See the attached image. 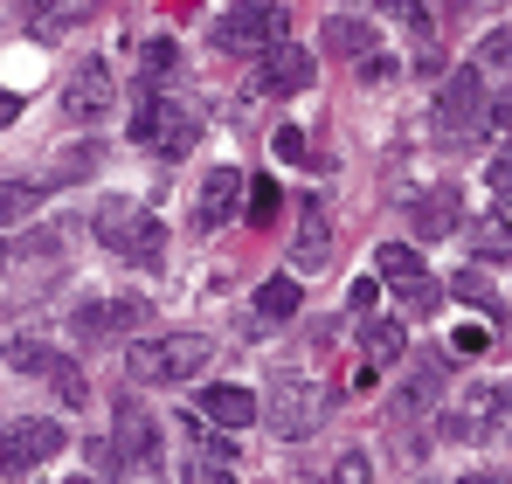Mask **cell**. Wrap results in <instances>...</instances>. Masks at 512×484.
<instances>
[{"label": "cell", "mask_w": 512, "mask_h": 484, "mask_svg": "<svg viewBox=\"0 0 512 484\" xmlns=\"http://www.w3.org/2000/svg\"><path fill=\"white\" fill-rule=\"evenodd\" d=\"M118 256H132V263H160L167 256V222H153V215H139V229L125 236Z\"/></svg>", "instance_id": "cell-23"}, {"label": "cell", "mask_w": 512, "mask_h": 484, "mask_svg": "<svg viewBox=\"0 0 512 484\" xmlns=\"http://www.w3.org/2000/svg\"><path fill=\"white\" fill-rule=\"evenodd\" d=\"M139 319H146V305H139V298H90L70 325H77L84 339H111V332H125V325H139Z\"/></svg>", "instance_id": "cell-11"}, {"label": "cell", "mask_w": 512, "mask_h": 484, "mask_svg": "<svg viewBox=\"0 0 512 484\" xmlns=\"http://www.w3.org/2000/svg\"><path fill=\"white\" fill-rule=\"evenodd\" d=\"M21 118V90H0V125H14Z\"/></svg>", "instance_id": "cell-36"}, {"label": "cell", "mask_w": 512, "mask_h": 484, "mask_svg": "<svg viewBox=\"0 0 512 484\" xmlns=\"http://www.w3.org/2000/svg\"><path fill=\"white\" fill-rule=\"evenodd\" d=\"M478 118H485V70H478V63H464V70H450L443 90H436V125H443V132H457V139H471V132H478Z\"/></svg>", "instance_id": "cell-4"}, {"label": "cell", "mask_w": 512, "mask_h": 484, "mask_svg": "<svg viewBox=\"0 0 512 484\" xmlns=\"http://www.w3.org/2000/svg\"><path fill=\"white\" fill-rule=\"evenodd\" d=\"M111 450H118V464H132V471H146L153 457H160V436H153V422L139 415L132 402H118V436H111Z\"/></svg>", "instance_id": "cell-10"}, {"label": "cell", "mask_w": 512, "mask_h": 484, "mask_svg": "<svg viewBox=\"0 0 512 484\" xmlns=\"http://www.w3.org/2000/svg\"><path fill=\"white\" fill-rule=\"evenodd\" d=\"M284 42V7H236L215 21V49H236V56H270Z\"/></svg>", "instance_id": "cell-3"}, {"label": "cell", "mask_w": 512, "mask_h": 484, "mask_svg": "<svg viewBox=\"0 0 512 484\" xmlns=\"http://www.w3.org/2000/svg\"><path fill=\"white\" fill-rule=\"evenodd\" d=\"M478 70H485V77H512V28L485 35V49H478Z\"/></svg>", "instance_id": "cell-26"}, {"label": "cell", "mask_w": 512, "mask_h": 484, "mask_svg": "<svg viewBox=\"0 0 512 484\" xmlns=\"http://www.w3.org/2000/svg\"><path fill=\"white\" fill-rule=\"evenodd\" d=\"M298 298H305V291H298V277H270V284L256 291V312H263V319H291V312H298Z\"/></svg>", "instance_id": "cell-24"}, {"label": "cell", "mask_w": 512, "mask_h": 484, "mask_svg": "<svg viewBox=\"0 0 512 484\" xmlns=\"http://www.w3.org/2000/svg\"><path fill=\"white\" fill-rule=\"evenodd\" d=\"M374 277H388L416 312H429L436 305V291H429V270H423V256L409 249V242H381V256H374Z\"/></svg>", "instance_id": "cell-6"}, {"label": "cell", "mask_w": 512, "mask_h": 484, "mask_svg": "<svg viewBox=\"0 0 512 484\" xmlns=\"http://www.w3.org/2000/svg\"><path fill=\"white\" fill-rule=\"evenodd\" d=\"M132 139L146 146V153H194V139H201V111H187V104H173V97H146L139 111H132Z\"/></svg>", "instance_id": "cell-2"}, {"label": "cell", "mask_w": 512, "mask_h": 484, "mask_svg": "<svg viewBox=\"0 0 512 484\" xmlns=\"http://www.w3.org/2000/svg\"><path fill=\"white\" fill-rule=\"evenodd\" d=\"M457 222H464V208H457V187H450V180L416 201V229H423V236H450Z\"/></svg>", "instance_id": "cell-17"}, {"label": "cell", "mask_w": 512, "mask_h": 484, "mask_svg": "<svg viewBox=\"0 0 512 484\" xmlns=\"http://www.w3.org/2000/svg\"><path fill=\"white\" fill-rule=\"evenodd\" d=\"M250 7H284V0H250Z\"/></svg>", "instance_id": "cell-39"}, {"label": "cell", "mask_w": 512, "mask_h": 484, "mask_svg": "<svg viewBox=\"0 0 512 484\" xmlns=\"http://www.w3.org/2000/svg\"><path fill=\"white\" fill-rule=\"evenodd\" d=\"M450 291H457V298H464V305H478V312H485V325H492V332H506V298H499V291H492V284H485V277H478V270H464V277H457V284H450Z\"/></svg>", "instance_id": "cell-20"}, {"label": "cell", "mask_w": 512, "mask_h": 484, "mask_svg": "<svg viewBox=\"0 0 512 484\" xmlns=\"http://www.w3.org/2000/svg\"><path fill=\"white\" fill-rule=\"evenodd\" d=\"M90 173H97V146H77L56 160V180H90Z\"/></svg>", "instance_id": "cell-31"}, {"label": "cell", "mask_w": 512, "mask_h": 484, "mask_svg": "<svg viewBox=\"0 0 512 484\" xmlns=\"http://www.w3.org/2000/svg\"><path fill=\"white\" fill-rule=\"evenodd\" d=\"M139 229V208L125 201V194H111L104 208H97V242H111V249H125V236Z\"/></svg>", "instance_id": "cell-22"}, {"label": "cell", "mask_w": 512, "mask_h": 484, "mask_svg": "<svg viewBox=\"0 0 512 484\" xmlns=\"http://www.w3.org/2000/svg\"><path fill=\"white\" fill-rule=\"evenodd\" d=\"M173 63H180L173 35H146V49H139V90H146V97H160V83L173 77Z\"/></svg>", "instance_id": "cell-18"}, {"label": "cell", "mask_w": 512, "mask_h": 484, "mask_svg": "<svg viewBox=\"0 0 512 484\" xmlns=\"http://www.w3.org/2000/svg\"><path fill=\"white\" fill-rule=\"evenodd\" d=\"M402 346H409V339H402V325H395V319L367 325V353H374V360H402Z\"/></svg>", "instance_id": "cell-27"}, {"label": "cell", "mask_w": 512, "mask_h": 484, "mask_svg": "<svg viewBox=\"0 0 512 484\" xmlns=\"http://www.w3.org/2000/svg\"><path fill=\"white\" fill-rule=\"evenodd\" d=\"M374 298H381V277H360L353 284V312H374Z\"/></svg>", "instance_id": "cell-34"}, {"label": "cell", "mask_w": 512, "mask_h": 484, "mask_svg": "<svg viewBox=\"0 0 512 484\" xmlns=\"http://www.w3.org/2000/svg\"><path fill=\"white\" fill-rule=\"evenodd\" d=\"M201 415H208L215 429H250L263 408H256L250 388H229V381H222V388H201Z\"/></svg>", "instance_id": "cell-12"}, {"label": "cell", "mask_w": 512, "mask_h": 484, "mask_svg": "<svg viewBox=\"0 0 512 484\" xmlns=\"http://www.w3.org/2000/svg\"><path fill=\"white\" fill-rule=\"evenodd\" d=\"M388 7H395V21H402V28L429 35V7H423V0H388Z\"/></svg>", "instance_id": "cell-33"}, {"label": "cell", "mask_w": 512, "mask_h": 484, "mask_svg": "<svg viewBox=\"0 0 512 484\" xmlns=\"http://www.w3.org/2000/svg\"><path fill=\"white\" fill-rule=\"evenodd\" d=\"M326 56H353V63H367V56H374V28L353 21V14H326Z\"/></svg>", "instance_id": "cell-16"}, {"label": "cell", "mask_w": 512, "mask_h": 484, "mask_svg": "<svg viewBox=\"0 0 512 484\" xmlns=\"http://www.w3.org/2000/svg\"><path fill=\"white\" fill-rule=\"evenodd\" d=\"M111 111V70L104 63H77L70 83H63V118L70 125H97Z\"/></svg>", "instance_id": "cell-7"}, {"label": "cell", "mask_w": 512, "mask_h": 484, "mask_svg": "<svg viewBox=\"0 0 512 484\" xmlns=\"http://www.w3.org/2000/svg\"><path fill=\"white\" fill-rule=\"evenodd\" d=\"M485 187H492V201H506V208H512V146H499V153H492V166H485Z\"/></svg>", "instance_id": "cell-28"}, {"label": "cell", "mask_w": 512, "mask_h": 484, "mask_svg": "<svg viewBox=\"0 0 512 484\" xmlns=\"http://www.w3.org/2000/svg\"><path fill=\"white\" fill-rule=\"evenodd\" d=\"M457 484H492V478H485V471H471V478H457Z\"/></svg>", "instance_id": "cell-38"}, {"label": "cell", "mask_w": 512, "mask_h": 484, "mask_svg": "<svg viewBox=\"0 0 512 484\" xmlns=\"http://www.w3.org/2000/svg\"><path fill=\"white\" fill-rule=\"evenodd\" d=\"M63 443H70V436H63L56 422H14V429L0 436V471H7V478H21V471L49 464Z\"/></svg>", "instance_id": "cell-5"}, {"label": "cell", "mask_w": 512, "mask_h": 484, "mask_svg": "<svg viewBox=\"0 0 512 484\" xmlns=\"http://www.w3.org/2000/svg\"><path fill=\"white\" fill-rule=\"evenodd\" d=\"M187 484H236V478H222L215 464H194V471H187Z\"/></svg>", "instance_id": "cell-37"}, {"label": "cell", "mask_w": 512, "mask_h": 484, "mask_svg": "<svg viewBox=\"0 0 512 484\" xmlns=\"http://www.w3.org/2000/svg\"><path fill=\"white\" fill-rule=\"evenodd\" d=\"M333 484H374V464H367V450H346L340 464H333Z\"/></svg>", "instance_id": "cell-30"}, {"label": "cell", "mask_w": 512, "mask_h": 484, "mask_svg": "<svg viewBox=\"0 0 512 484\" xmlns=\"http://www.w3.org/2000/svg\"><path fill=\"white\" fill-rule=\"evenodd\" d=\"M312 70H319V63H312L298 42H277V49L256 63V90H270V97H298V90L312 83Z\"/></svg>", "instance_id": "cell-9"}, {"label": "cell", "mask_w": 512, "mask_h": 484, "mask_svg": "<svg viewBox=\"0 0 512 484\" xmlns=\"http://www.w3.org/2000/svg\"><path fill=\"white\" fill-rule=\"evenodd\" d=\"M0 270H7V249H0Z\"/></svg>", "instance_id": "cell-40"}, {"label": "cell", "mask_w": 512, "mask_h": 484, "mask_svg": "<svg viewBox=\"0 0 512 484\" xmlns=\"http://www.w3.org/2000/svg\"><path fill=\"white\" fill-rule=\"evenodd\" d=\"M42 381L63 395V408H90V381H84V367L70 360V353H49V367H42Z\"/></svg>", "instance_id": "cell-19"}, {"label": "cell", "mask_w": 512, "mask_h": 484, "mask_svg": "<svg viewBox=\"0 0 512 484\" xmlns=\"http://www.w3.org/2000/svg\"><path fill=\"white\" fill-rule=\"evenodd\" d=\"M70 484H90V478H70Z\"/></svg>", "instance_id": "cell-41"}, {"label": "cell", "mask_w": 512, "mask_h": 484, "mask_svg": "<svg viewBox=\"0 0 512 484\" xmlns=\"http://www.w3.org/2000/svg\"><path fill=\"white\" fill-rule=\"evenodd\" d=\"M277 160L305 166V132H298V125H277Z\"/></svg>", "instance_id": "cell-32"}, {"label": "cell", "mask_w": 512, "mask_h": 484, "mask_svg": "<svg viewBox=\"0 0 512 484\" xmlns=\"http://www.w3.org/2000/svg\"><path fill=\"white\" fill-rule=\"evenodd\" d=\"M492 339V325H457V353H478Z\"/></svg>", "instance_id": "cell-35"}, {"label": "cell", "mask_w": 512, "mask_h": 484, "mask_svg": "<svg viewBox=\"0 0 512 484\" xmlns=\"http://www.w3.org/2000/svg\"><path fill=\"white\" fill-rule=\"evenodd\" d=\"M7 367H28V374H42V367H49V346H42V339H14V346H7Z\"/></svg>", "instance_id": "cell-29"}, {"label": "cell", "mask_w": 512, "mask_h": 484, "mask_svg": "<svg viewBox=\"0 0 512 484\" xmlns=\"http://www.w3.org/2000/svg\"><path fill=\"white\" fill-rule=\"evenodd\" d=\"M236 201H250V194H243V173H236V166H215V173L201 180V194H194V229L236 222Z\"/></svg>", "instance_id": "cell-8"}, {"label": "cell", "mask_w": 512, "mask_h": 484, "mask_svg": "<svg viewBox=\"0 0 512 484\" xmlns=\"http://www.w3.org/2000/svg\"><path fill=\"white\" fill-rule=\"evenodd\" d=\"M125 367H132V381H146V388H180V381H194V374L208 367V339H201V332H167V339H132Z\"/></svg>", "instance_id": "cell-1"}, {"label": "cell", "mask_w": 512, "mask_h": 484, "mask_svg": "<svg viewBox=\"0 0 512 484\" xmlns=\"http://www.w3.org/2000/svg\"><path fill=\"white\" fill-rule=\"evenodd\" d=\"M464 242H471V256L478 263H512V222L492 208V215H478L471 229H464Z\"/></svg>", "instance_id": "cell-15"}, {"label": "cell", "mask_w": 512, "mask_h": 484, "mask_svg": "<svg viewBox=\"0 0 512 484\" xmlns=\"http://www.w3.org/2000/svg\"><path fill=\"white\" fill-rule=\"evenodd\" d=\"M277 208H284V194H277V180H250V201H243V222H250V229H270V222H277Z\"/></svg>", "instance_id": "cell-25"}, {"label": "cell", "mask_w": 512, "mask_h": 484, "mask_svg": "<svg viewBox=\"0 0 512 484\" xmlns=\"http://www.w3.org/2000/svg\"><path fill=\"white\" fill-rule=\"evenodd\" d=\"M326 256H333V222H326V208H305L298 236H291V270H319Z\"/></svg>", "instance_id": "cell-13"}, {"label": "cell", "mask_w": 512, "mask_h": 484, "mask_svg": "<svg viewBox=\"0 0 512 484\" xmlns=\"http://www.w3.org/2000/svg\"><path fill=\"white\" fill-rule=\"evenodd\" d=\"M312 415H319V395H312V381H284V388H277V402H270V422H277L284 436H305V429H312Z\"/></svg>", "instance_id": "cell-14"}, {"label": "cell", "mask_w": 512, "mask_h": 484, "mask_svg": "<svg viewBox=\"0 0 512 484\" xmlns=\"http://www.w3.org/2000/svg\"><path fill=\"white\" fill-rule=\"evenodd\" d=\"M35 208H42V180H0V229L28 222Z\"/></svg>", "instance_id": "cell-21"}]
</instances>
